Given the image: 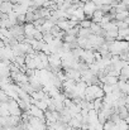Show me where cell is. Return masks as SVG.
<instances>
[{
  "instance_id": "6da1fadb",
  "label": "cell",
  "mask_w": 129,
  "mask_h": 130,
  "mask_svg": "<svg viewBox=\"0 0 129 130\" xmlns=\"http://www.w3.org/2000/svg\"><path fill=\"white\" fill-rule=\"evenodd\" d=\"M8 111H9V115H22V110L14 99L8 100Z\"/></svg>"
},
{
  "instance_id": "7a4b0ae2",
  "label": "cell",
  "mask_w": 129,
  "mask_h": 130,
  "mask_svg": "<svg viewBox=\"0 0 129 130\" xmlns=\"http://www.w3.org/2000/svg\"><path fill=\"white\" fill-rule=\"evenodd\" d=\"M27 112H28V115L34 116V118H39V119H43V118H44V111L41 110L39 107H37L36 105H31L29 109L27 110Z\"/></svg>"
},
{
  "instance_id": "3957f363",
  "label": "cell",
  "mask_w": 129,
  "mask_h": 130,
  "mask_svg": "<svg viewBox=\"0 0 129 130\" xmlns=\"http://www.w3.org/2000/svg\"><path fill=\"white\" fill-rule=\"evenodd\" d=\"M82 10H84L85 15L91 17V15H92V13L96 10V6L94 5V3H92L91 0H87V1L84 3V5H82Z\"/></svg>"
},
{
  "instance_id": "277c9868",
  "label": "cell",
  "mask_w": 129,
  "mask_h": 130,
  "mask_svg": "<svg viewBox=\"0 0 129 130\" xmlns=\"http://www.w3.org/2000/svg\"><path fill=\"white\" fill-rule=\"evenodd\" d=\"M81 57H82V59L85 61V63L87 64V66L95 62V58H94V52H92L91 49H86V51H84V52H82V54H81Z\"/></svg>"
},
{
  "instance_id": "5b68a950",
  "label": "cell",
  "mask_w": 129,
  "mask_h": 130,
  "mask_svg": "<svg viewBox=\"0 0 129 130\" xmlns=\"http://www.w3.org/2000/svg\"><path fill=\"white\" fill-rule=\"evenodd\" d=\"M13 9V4L9 1V0H4L1 4H0V13L1 14H9Z\"/></svg>"
},
{
  "instance_id": "8992f818",
  "label": "cell",
  "mask_w": 129,
  "mask_h": 130,
  "mask_svg": "<svg viewBox=\"0 0 129 130\" xmlns=\"http://www.w3.org/2000/svg\"><path fill=\"white\" fill-rule=\"evenodd\" d=\"M24 29V36L28 38H33V34L36 32V27L33 25V23H28L25 27H23Z\"/></svg>"
},
{
  "instance_id": "52a82bcc",
  "label": "cell",
  "mask_w": 129,
  "mask_h": 130,
  "mask_svg": "<svg viewBox=\"0 0 129 130\" xmlns=\"http://www.w3.org/2000/svg\"><path fill=\"white\" fill-rule=\"evenodd\" d=\"M103 15H104V13H103L100 9H96V10L92 13V15H91V17H92V22H94V23H99L100 19L103 18Z\"/></svg>"
},
{
  "instance_id": "ba28073f",
  "label": "cell",
  "mask_w": 129,
  "mask_h": 130,
  "mask_svg": "<svg viewBox=\"0 0 129 130\" xmlns=\"http://www.w3.org/2000/svg\"><path fill=\"white\" fill-rule=\"evenodd\" d=\"M90 25H91V20H89V19H82V20L79 22V27L80 28H87V29H90Z\"/></svg>"
},
{
  "instance_id": "9c48e42d",
  "label": "cell",
  "mask_w": 129,
  "mask_h": 130,
  "mask_svg": "<svg viewBox=\"0 0 129 130\" xmlns=\"http://www.w3.org/2000/svg\"><path fill=\"white\" fill-rule=\"evenodd\" d=\"M113 126H114V123H113L111 120H106V121L103 124V129L104 130H111Z\"/></svg>"
},
{
  "instance_id": "30bf717a",
  "label": "cell",
  "mask_w": 129,
  "mask_h": 130,
  "mask_svg": "<svg viewBox=\"0 0 129 130\" xmlns=\"http://www.w3.org/2000/svg\"><path fill=\"white\" fill-rule=\"evenodd\" d=\"M101 88H103L104 93H105V95H108V93H111V91H113V85H108V84H104Z\"/></svg>"
}]
</instances>
